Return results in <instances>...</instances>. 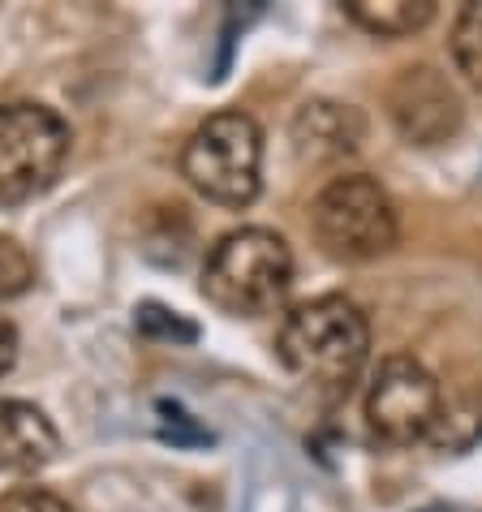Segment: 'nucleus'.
<instances>
[{
	"label": "nucleus",
	"mask_w": 482,
	"mask_h": 512,
	"mask_svg": "<svg viewBox=\"0 0 482 512\" xmlns=\"http://www.w3.org/2000/svg\"><path fill=\"white\" fill-rule=\"evenodd\" d=\"M276 353L297 379L328 392H349L371 358V323L349 297H315L285 315Z\"/></svg>",
	"instance_id": "nucleus-1"
},
{
	"label": "nucleus",
	"mask_w": 482,
	"mask_h": 512,
	"mask_svg": "<svg viewBox=\"0 0 482 512\" xmlns=\"http://www.w3.org/2000/svg\"><path fill=\"white\" fill-rule=\"evenodd\" d=\"M293 289V250L272 229H233L203 263V297L224 315L259 319L285 306Z\"/></svg>",
	"instance_id": "nucleus-2"
},
{
	"label": "nucleus",
	"mask_w": 482,
	"mask_h": 512,
	"mask_svg": "<svg viewBox=\"0 0 482 512\" xmlns=\"http://www.w3.org/2000/svg\"><path fill=\"white\" fill-rule=\"evenodd\" d=\"M181 177L220 207H250L263 177V130L246 112H211L181 151Z\"/></svg>",
	"instance_id": "nucleus-3"
},
{
	"label": "nucleus",
	"mask_w": 482,
	"mask_h": 512,
	"mask_svg": "<svg viewBox=\"0 0 482 512\" xmlns=\"http://www.w3.org/2000/svg\"><path fill=\"white\" fill-rule=\"evenodd\" d=\"M310 229L323 254H332L336 263H371L401 237L388 190L366 173L332 177L310 203Z\"/></svg>",
	"instance_id": "nucleus-4"
},
{
	"label": "nucleus",
	"mask_w": 482,
	"mask_h": 512,
	"mask_svg": "<svg viewBox=\"0 0 482 512\" xmlns=\"http://www.w3.org/2000/svg\"><path fill=\"white\" fill-rule=\"evenodd\" d=\"M444 418V392L414 353H388L366 388V426L379 444L414 448L431 439Z\"/></svg>",
	"instance_id": "nucleus-5"
},
{
	"label": "nucleus",
	"mask_w": 482,
	"mask_h": 512,
	"mask_svg": "<svg viewBox=\"0 0 482 512\" xmlns=\"http://www.w3.org/2000/svg\"><path fill=\"white\" fill-rule=\"evenodd\" d=\"M69 160V125L44 104H0V203L44 194Z\"/></svg>",
	"instance_id": "nucleus-6"
},
{
	"label": "nucleus",
	"mask_w": 482,
	"mask_h": 512,
	"mask_svg": "<svg viewBox=\"0 0 482 512\" xmlns=\"http://www.w3.org/2000/svg\"><path fill=\"white\" fill-rule=\"evenodd\" d=\"M388 117L414 147H439L461 134L465 108L457 87L435 65H409L388 87Z\"/></svg>",
	"instance_id": "nucleus-7"
},
{
	"label": "nucleus",
	"mask_w": 482,
	"mask_h": 512,
	"mask_svg": "<svg viewBox=\"0 0 482 512\" xmlns=\"http://www.w3.org/2000/svg\"><path fill=\"white\" fill-rule=\"evenodd\" d=\"M56 457H61V435H56L44 409L0 396V469L5 474H35Z\"/></svg>",
	"instance_id": "nucleus-8"
},
{
	"label": "nucleus",
	"mask_w": 482,
	"mask_h": 512,
	"mask_svg": "<svg viewBox=\"0 0 482 512\" xmlns=\"http://www.w3.org/2000/svg\"><path fill=\"white\" fill-rule=\"evenodd\" d=\"M293 138H297V151H306V155H345V151H358L362 117L349 104L315 99V104H306L297 112Z\"/></svg>",
	"instance_id": "nucleus-9"
},
{
	"label": "nucleus",
	"mask_w": 482,
	"mask_h": 512,
	"mask_svg": "<svg viewBox=\"0 0 482 512\" xmlns=\"http://www.w3.org/2000/svg\"><path fill=\"white\" fill-rule=\"evenodd\" d=\"M345 13L366 35L405 39V35H418L435 18V5L431 0H349Z\"/></svg>",
	"instance_id": "nucleus-10"
},
{
	"label": "nucleus",
	"mask_w": 482,
	"mask_h": 512,
	"mask_svg": "<svg viewBox=\"0 0 482 512\" xmlns=\"http://www.w3.org/2000/svg\"><path fill=\"white\" fill-rule=\"evenodd\" d=\"M448 56L457 65V74L465 78V87L482 91V0L465 5L452 22V35H448Z\"/></svg>",
	"instance_id": "nucleus-11"
},
{
	"label": "nucleus",
	"mask_w": 482,
	"mask_h": 512,
	"mask_svg": "<svg viewBox=\"0 0 482 512\" xmlns=\"http://www.w3.org/2000/svg\"><path fill=\"white\" fill-rule=\"evenodd\" d=\"M31 284H35L31 250H26L18 237L0 233V302H13V297L31 293Z\"/></svg>",
	"instance_id": "nucleus-12"
},
{
	"label": "nucleus",
	"mask_w": 482,
	"mask_h": 512,
	"mask_svg": "<svg viewBox=\"0 0 482 512\" xmlns=\"http://www.w3.org/2000/svg\"><path fill=\"white\" fill-rule=\"evenodd\" d=\"M138 332H147V336H173V340H194L198 336L194 323L177 319L173 310H164V306H155V302L138 306Z\"/></svg>",
	"instance_id": "nucleus-13"
},
{
	"label": "nucleus",
	"mask_w": 482,
	"mask_h": 512,
	"mask_svg": "<svg viewBox=\"0 0 482 512\" xmlns=\"http://www.w3.org/2000/svg\"><path fill=\"white\" fill-rule=\"evenodd\" d=\"M0 512H74V508L44 487H22V491H9L5 500H0Z\"/></svg>",
	"instance_id": "nucleus-14"
},
{
	"label": "nucleus",
	"mask_w": 482,
	"mask_h": 512,
	"mask_svg": "<svg viewBox=\"0 0 482 512\" xmlns=\"http://www.w3.org/2000/svg\"><path fill=\"white\" fill-rule=\"evenodd\" d=\"M13 362H18V332L9 319H0V375H9Z\"/></svg>",
	"instance_id": "nucleus-15"
},
{
	"label": "nucleus",
	"mask_w": 482,
	"mask_h": 512,
	"mask_svg": "<svg viewBox=\"0 0 482 512\" xmlns=\"http://www.w3.org/2000/svg\"><path fill=\"white\" fill-rule=\"evenodd\" d=\"M427 512H448V508H427Z\"/></svg>",
	"instance_id": "nucleus-16"
}]
</instances>
